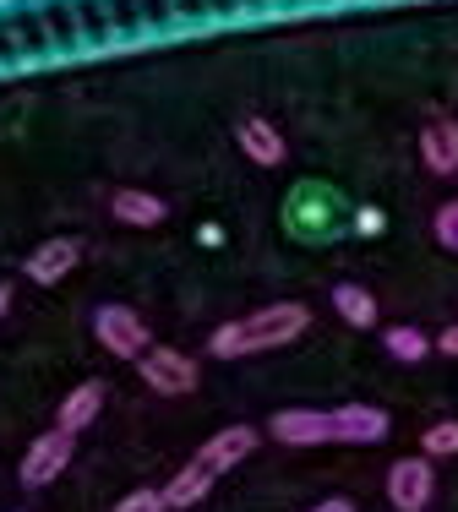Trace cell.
Wrapping results in <instances>:
<instances>
[{
  "mask_svg": "<svg viewBox=\"0 0 458 512\" xmlns=\"http://www.w3.org/2000/svg\"><path fill=\"white\" fill-rule=\"evenodd\" d=\"M284 229L300 246H333V240H344V229H355V207L344 202L333 180H300L284 197Z\"/></svg>",
  "mask_w": 458,
  "mask_h": 512,
  "instance_id": "obj_2",
  "label": "cell"
},
{
  "mask_svg": "<svg viewBox=\"0 0 458 512\" xmlns=\"http://www.w3.org/2000/svg\"><path fill=\"white\" fill-rule=\"evenodd\" d=\"M311 327V311L295 306V300H279V306H262L251 316H235V322L213 327L208 355L213 360H246V355H268V349L295 344L300 333Z\"/></svg>",
  "mask_w": 458,
  "mask_h": 512,
  "instance_id": "obj_1",
  "label": "cell"
},
{
  "mask_svg": "<svg viewBox=\"0 0 458 512\" xmlns=\"http://www.w3.org/2000/svg\"><path fill=\"white\" fill-rule=\"evenodd\" d=\"M93 338H99L110 355H120V360H142L153 349L148 322H142L137 311H126V306H99L93 311Z\"/></svg>",
  "mask_w": 458,
  "mask_h": 512,
  "instance_id": "obj_3",
  "label": "cell"
},
{
  "mask_svg": "<svg viewBox=\"0 0 458 512\" xmlns=\"http://www.w3.org/2000/svg\"><path fill=\"white\" fill-rule=\"evenodd\" d=\"M355 235H382V213H377V207H355Z\"/></svg>",
  "mask_w": 458,
  "mask_h": 512,
  "instance_id": "obj_21",
  "label": "cell"
},
{
  "mask_svg": "<svg viewBox=\"0 0 458 512\" xmlns=\"http://www.w3.org/2000/svg\"><path fill=\"white\" fill-rule=\"evenodd\" d=\"M333 311L344 316L349 327H377V295L371 289H360V284H333Z\"/></svg>",
  "mask_w": 458,
  "mask_h": 512,
  "instance_id": "obj_15",
  "label": "cell"
},
{
  "mask_svg": "<svg viewBox=\"0 0 458 512\" xmlns=\"http://www.w3.org/2000/svg\"><path fill=\"white\" fill-rule=\"evenodd\" d=\"M431 496H437V474H431V458H399L388 469V502L399 512H426Z\"/></svg>",
  "mask_w": 458,
  "mask_h": 512,
  "instance_id": "obj_6",
  "label": "cell"
},
{
  "mask_svg": "<svg viewBox=\"0 0 458 512\" xmlns=\"http://www.w3.org/2000/svg\"><path fill=\"white\" fill-rule=\"evenodd\" d=\"M458 453V420H442L420 436V458H453Z\"/></svg>",
  "mask_w": 458,
  "mask_h": 512,
  "instance_id": "obj_18",
  "label": "cell"
},
{
  "mask_svg": "<svg viewBox=\"0 0 458 512\" xmlns=\"http://www.w3.org/2000/svg\"><path fill=\"white\" fill-rule=\"evenodd\" d=\"M251 453H257V431H251V425H229V431L213 436V442H202V453L191 458V463H202V469L219 480L224 469H235V463L251 458Z\"/></svg>",
  "mask_w": 458,
  "mask_h": 512,
  "instance_id": "obj_11",
  "label": "cell"
},
{
  "mask_svg": "<svg viewBox=\"0 0 458 512\" xmlns=\"http://www.w3.org/2000/svg\"><path fill=\"white\" fill-rule=\"evenodd\" d=\"M420 158L431 175H458V120L453 115H431L420 126Z\"/></svg>",
  "mask_w": 458,
  "mask_h": 512,
  "instance_id": "obj_10",
  "label": "cell"
},
{
  "mask_svg": "<svg viewBox=\"0 0 458 512\" xmlns=\"http://www.w3.org/2000/svg\"><path fill=\"white\" fill-rule=\"evenodd\" d=\"M273 436L284 447H328L333 442V414L328 409H279L273 414Z\"/></svg>",
  "mask_w": 458,
  "mask_h": 512,
  "instance_id": "obj_7",
  "label": "cell"
},
{
  "mask_svg": "<svg viewBox=\"0 0 458 512\" xmlns=\"http://www.w3.org/2000/svg\"><path fill=\"white\" fill-rule=\"evenodd\" d=\"M431 235H437V246H442V251H453V256H458V197L437 207V218H431Z\"/></svg>",
  "mask_w": 458,
  "mask_h": 512,
  "instance_id": "obj_19",
  "label": "cell"
},
{
  "mask_svg": "<svg viewBox=\"0 0 458 512\" xmlns=\"http://www.w3.org/2000/svg\"><path fill=\"white\" fill-rule=\"evenodd\" d=\"M99 409H104V382H82V387H71L66 393V404H60V431H88L93 420H99Z\"/></svg>",
  "mask_w": 458,
  "mask_h": 512,
  "instance_id": "obj_13",
  "label": "cell"
},
{
  "mask_svg": "<svg viewBox=\"0 0 458 512\" xmlns=\"http://www.w3.org/2000/svg\"><path fill=\"white\" fill-rule=\"evenodd\" d=\"M71 447H77V436L71 431H44L39 442H28V453H22V469H17V480L28 485V491H39V485H50L60 469L71 463Z\"/></svg>",
  "mask_w": 458,
  "mask_h": 512,
  "instance_id": "obj_5",
  "label": "cell"
},
{
  "mask_svg": "<svg viewBox=\"0 0 458 512\" xmlns=\"http://www.w3.org/2000/svg\"><path fill=\"white\" fill-rule=\"evenodd\" d=\"M311 512H355V502H349V496H328V502H317Z\"/></svg>",
  "mask_w": 458,
  "mask_h": 512,
  "instance_id": "obj_23",
  "label": "cell"
},
{
  "mask_svg": "<svg viewBox=\"0 0 458 512\" xmlns=\"http://www.w3.org/2000/svg\"><path fill=\"white\" fill-rule=\"evenodd\" d=\"M137 371H142V382L164 398H186V393H197V382H202L197 360L180 355V349H148V355L137 360Z\"/></svg>",
  "mask_w": 458,
  "mask_h": 512,
  "instance_id": "obj_4",
  "label": "cell"
},
{
  "mask_svg": "<svg viewBox=\"0 0 458 512\" xmlns=\"http://www.w3.org/2000/svg\"><path fill=\"white\" fill-rule=\"evenodd\" d=\"M333 414V442H349V447H371L388 436V409L377 404H344V409H328Z\"/></svg>",
  "mask_w": 458,
  "mask_h": 512,
  "instance_id": "obj_8",
  "label": "cell"
},
{
  "mask_svg": "<svg viewBox=\"0 0 458 512\" xmlns=\"http://www.w3.org/2000/svg\"><path fill=\"white\" fill-rule=\"evenodd\" d=\"M110 207H115L120 224H131V229H159L164 213H170V207H164V197H153V191H115Z\"/></svg>",
  "mask_w": 458,
  "mask_h": 512,
  "instance_id": "obj_14",
  "label": "cell"
},
{
  "mask_svg": "<svg viewBox=\"0 0 458 512\" xmlns=\"http://www.w3.org/2000/svg\"><path fill=\"white\" fill-rule=\"evenodd\" d=\"M437 355H458V322H453V327H442V338H437Z\"/></svg>",
  "mask_w": 458,
  "mask_h": 512,
  "instance_id": "obj_22",
  "label": "cell"
},
{
  "mask_svg": "<svg viewBox=\"0 0 458 512\" xmlns=\"http://www.w3.org/2000/svg\"><path fill=\"white\" fill-rule=\"evenodd\" d=\"M6 306H11V289H6V284H0V316H6Z\"/></svg>",
  "mask_w": 458,
  "mask_h": 512,
  "instance_id": "obj_24",
  "label": "cell"
},
{
  "mask_svg": "<svg viewBox=\"0 0 458 512\" xmlns=\"http://www.w3.org/2000/svg\"><path fill=\"white\" fill-rule=\"evenodd\" d=\"M240 153L251 158V164H262V169H273V164H284V137L273 131V120H262V115H251V120H240Z\"/></svg>",
  "mask_w": 458,
  "mask_h": 512,
  "instance_id": "obj_12",
  "label": "cell"
},
{
  "mask_svg": "<svg viewBox=\"0 0 458 512\" xmlns=\"http://www.w3.org/2000/svg\"><path fill=\"white\" fill-rule=\"evenodd\" d=\"M208 491H213V474L202 469V463H186V469L164 485V507H197Z\"/></svg>",
  "mask_w": 458,
  "mask_h": 512,
  "instance_id": "obj_16",
  "label": "cell"
},
{
  "mask_svg": "<svg viewBox=\"0 0 458 512\" xmlns=\"http://www.w3.org/2000/svg\"><path fill=\"white\" fill-rule=\"evenodd\" d=\"M115 512H164V491H131L115 502Z\"/></svg>",
  "mask_w": 458,
  "mask_h": 512,
  "instance_id": "obj_20",
  "label": "cell"
},
{
  "mask_svg": "<svg viewBox=\"0 0 458 512\" xmlns=\"http://www.w3.org/2000/svg\"><path fill=\"white\" fill-rule=\"evenodd\" d=\"M82 262V240L77 235H55V240H44L39 251H28V262H22V273L33 278V284H60V278L71 273V267Z\"/></svg>",
  "mask_w": 458,
  "mask_h": 512,
  "instance_id": "obj_9",
  "label": "cell"
},
{
  "mask_svg": "<svg viewBox=\"0 0 458 512\" xmlns=\"http://www.w3.org/2000/svg\"><path fill=\"white\" fill-rule=\"evenodd\" d=\"M382 349H388L393 360H404V365H415V360H426L431 355V338L420 333V327H388V333H382Z\"/></svg>",
  "mask_w": 458,
  "mask_h": 512,
  "instance_id": "obj_17",
  "label": "cell"
}]
</instances>
